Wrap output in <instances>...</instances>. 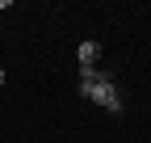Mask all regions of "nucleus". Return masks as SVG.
Masks as SVG:
<instances>
[{
	"label": "nucleus",
	"instance_id": "1",
	"mask_svg": "<svg viewBox=\"0 0 151 143\" xmlns=\"http://www.w3.org/2000/svg\"><path fill=\"white\" fill-rule=\"evenodd\" d=\"M80 93H84L88 101H97L101 110L122 114V93L113 88L109 72H101V67H80Z\"/></svg>",
	"mask_w": 151,
	"mask_h": 143
},
{
	"label": "nucleus",
	"instance_id": "2",
	"mask_svg": "<svg viewBox=\"0 0 151 143\" xmlns=\"http://www.w3.org/2000/svg\"><path fill=\"white\" fill-rule=\"evenodd\" d=\"M76 59H80V67H97V59H101V42H80L76 46Z\"/></svg>",
	"mask_w": 151,
	"mask_h": 143
},
{
	"label": "nucleus",
	"instance_id": "3",
	"mask_svg": "<svg viewBox=\"0 0 151 143\" xmlns=\"http://www.w3.org/2000/svg\"><path fill=\"white\" fill-rule=\"evenodd\" d=\"M0 13H9V0H0Z\"/></svg>",
	"mask_w": 151,
	"mask_h": 143
},
{
	"label": "nucleus",
	"instance_id": "4",
	"mask_svg": "<svg viewBox=\"0 0 151 143\" xmlns=\"http://www.w3.org/2000/svg\"><path fill=\"white\" fill-rule=\"evenodd\" d=\"M4 80H9V76H4V67H0V84H4Z\"/></svg>",
	"mask_w": 151,
	"mask_h": 143
}]
</instances>
